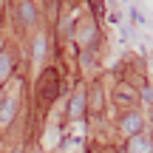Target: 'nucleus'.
<instances>
[{
    "label": "nucleus",
    "instance_id": "1",
    "mask_svg": "<svg viewBox=\"0 0 153 153\" xmlns=\"http://www.w3.org/2000/svg\"><path fill=\"white\" fill-rule=\"evenodd\" d=\"M54 79H57V74H54V71H45V74H43V82H40V94H43V99H45V102H51V99H54V94H57Z\"/></svg>",
    "mask_w": 153,
    "mask_h": 153
},
{
    "label": "nucleus",
    "instance_id": "2",
    "mask_svg": "<svg viewBox=\"0 0 153 153\" xmlns=\"http://www.w3.org/2000/svg\"><path fill=\"white\" fill-rule=\"evenodd\" d=\"M116 99H119L122 105H133V102H136V94H133L131 88H125V85H119V88H116Z\"/></svg>",
    "mask_w": 153,
    "mask_h": 153
},
{
    "label": "nucleus",
    "instance_id": "3",
    "mask_svg": "<svg viewBox=\"0 0 153 153\" xmlns=\"http://www.w3.org/2000/svg\"><path fill=\"white\" fill-rule=\"evenodd\" d=\"M139 128H142V119H139L136 114L125 116V131H128V133H139Z\"/></svg>",
    "mask_w": 153,
    "mask_h": 153
},
{
    "label": "nucleus",
    "instance_id": "4",
    "mask_svg": "<svg viewBox=\"0 0 153 153\" xmlns=\"http://www.w3.org/2000/svg\"><path fill=\"white\" fill-rule=\"evenodd\" d=\"M11 111H14V99H11V102H6V105H3V111H0V119H3V122H9V116H11Z\"/></svg>",
    "mask_w": 153,
    "mask_h": 153
},
{
    "label": "nucleus",
    "instance_id": "5",
    "mask_svg": "<svg viewBox=\"0 0 153 153\" xmlns=\"http://www.w3.org/2000/svg\"><path fill=\"white\" fill-rule=\"evenodd\" d=\"M6 74H9V57H6V54H0V79H3Z\"/></svg>",
    "mask_w": 153,
    "mask_h": 153
},
{
    "label": "nucleus",
    "instance_id": "6",
    "mask_svg": "<svg viewBox=\"0 0 153 153\" xmlns=\"http://www.w3.org/2000/svg\"><path fill=\"white\" fill-rule=\"evenodd\" d=\"M82 99H85V97H82V94H76V97H74V105H71V114H79V108H82V105H85V102H82Z\"/></svg>",
    "mask_w": 153,
    "mask_h": 153
},
{
    "label": "nucleus",
    "instance_id": "7",
    "mask_svg": "<svg viewBox=\"0 0 153 153\" xmlns=\"http://www.w3.org/2000/svg\"><path fill=\"white\" fill-rule=\"evenodd\" d=\"M20 14H23V20H34V11H31V3H26V6H23V11H20Z\"/></svg>",
    "mask_w": 153,
    "mask_h": 153
},
{
    "label": "nucleus",
    "instance_id": "8",
    "mask_svg": "<svg viewBox=\"0 0 153 153\" xmlns=\"http://www.w3.org/2000/svg\"><path fill=\"white\" fill-rule=\"evenodd\" d=\"M142 99L153 105V88H142Z\"/></svg>",
    "mask_w": 153,
    "mask_h": 153
},
{
    "label": "nucleus",
    "instance_id": "9",
    "mask_svg": "<svg viewBox=\"0 0 153 153\" xmlns=\"http://www.w3.org/2000/svg\"><path fill=\"white\" fill-rule=\"evenodd\" d=\"M133 150H136V153H145L148 148H145V142H142V139H136V142H133Z\"/></svg>",
    "mask_w": 153,
    "mask_h": 153
}]
</instances>
